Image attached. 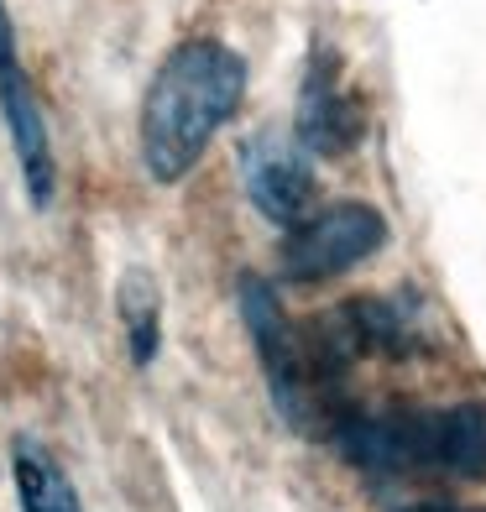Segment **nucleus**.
<instances>
[{
	"instance_id": "nucleus-1",
	"label": "nucleus",
	"mask_w": 486,
	"mask_h": 512,
	"mask_svg": "<svg viewBox=\"0 0 486 512\" xmlns=\"http://www.w3.org/2000/svg\"><path fill=\"white\" fill-rule=\"evenodd\" d=\"M246 100V58L220 37H189L157 63L142 100V168L152 183H183L220 126Z\"/></svg>"
},
{
	"instance_id": "nucleus-2",
	"label": "nucleus",
	"mask_w": 486,
	"mask_h": 512,
	"mask_svg": "<svg viewBox=\"0 0 486 512\" xmlns=\"http://www.w3.org/2000/svg\"><path fill=\"white\" fill-rule=\"evenodd\" d=\"M330 439L356 471L372 476H439V481L486 476V403L340 418Z\"/></svg>"
},
{
	"instance_id": "nucleus-3",
	"label": "nucleus",
	"mask_w": 486,
	"mask_h": 512,
	"mask_svg": "<svg viewBox=\"0 0 486 512\" xmlns=\"http://www.w3.org/2000/svg\"><path fill=\"white\" fill-rule=\"evenodd\" d=\"M241 298V319L251 330V345H257L262 377L272 392V408L283 413V424L293 434H335L340 424V361L319 345V335L298 330V324L283 314L277 293L262 283L257 272H241L236 283Z\"/></svg>"
},
{
	"instance_id": "nucleus-4",
	"label": "nucleus",
	"mask_w": 486,
	"mask_h": 512,
	"mask_svg": "<svg viewBox=\"0 0 486 512\" xmlns=\"http://www.w3.org/2000/svg\"><path fill=\"white\" fill-rule=\"evenodd\" d=\"M387 246V220L372 204H324L309 209L304 220L288 230L283 241V277L288 283H324V277H340L361 267L366 256H377Z\"/></svg>"
},
{
	"instance_id": "nucleus-5",
	"label": "nucleus",
	"mask_w": 486,
	"mask_h": 512,
	"mask_svg": "<svg viewBox=\"0 0 486 512\" xmlns=\"http://www.w3.org/2000/svg\"><path fill=\"white\" fill-rule=\"evenodd\" d=\"M0 115H6L11 147L21 162V183H27V199L37 209L53 204V183H58V162H53V131L42 100L32 89V74L21 68L16 53V27H11V6L0 0Z\"/></svg>"
},
{
	"instance_id": "nucleus-6",
	"label": "nucleus",
	"mask_w": 486,
	"mask_h": 512,
	"mask_svg": "<svg viewBox=\"0 0 486 512\" xmlns=\"http://www.w3.org/2000/svg\"><path fill=\"white\" fill-rule=\"evenodd\" d=\"M361 105L356 95L345 89V74H340V53L330 42H314L309 53V68L298 79V105H293V142L304 147L309 157H345L356 152L361 142Z\"/></svg>"
},
{
	"instance_id": "nucleus-7",
	"label": "nucleus",
	"mask_w": 486,
	"mask_h": 512,
	"mask_svg": "<svg viewBox=\"0 0 486 512\" xmlns=\"http://www.w3.org/2000/svg\"><path fill=\"white\" fill-rule=\"evenodd\" d=\"M241 178H246V199L283 230H293L314 209V157L293 136H277V131L251 136L241 152Z\"/></svg>"
},
{
	"instance_id": "nucleus-8",
	"label": "nucleus",
	"mask_w": 486,
	"mask_h": 512,
	"mask_svg": "<svg viewBox=\"0 0 486 512\" xmlns=\"http://www.w3.org/2000/svg\"><path fill=\"white\" fill-rule=\"evenodd\" d=\"M11 476H16V502H21V512H84L79 486L68 481V471L37 445V439H16Z\"/></svg>"
},
{
	"instance_id": "nucleus-9",
	"label": "nucleus",
	"mask_w": 486,
	"mask_h": 512,
	"mask_svg": "<svg viewBox=\"0 0 486 512\" xmlns=\"http://www.w3.org/2000/svg\"><path fill=\"white\" fill-rule=\"evenodd\" d=\"M121 324H126V345H131V361L136 366H152L157 361V345H162V298L152 272L131 267L121 277Z\"/></svg>"
},
{
	"instance_id": "nucleus-10",
	"label": "nucleus",
	"mask_w": 486,
	"mask_h": 512,
	"mask_svg": "<svg viewBox=\"0 0 486 512\" xmlns=\"http://www.w3.org/2000/svg\"><path fill=\"white\" fill-rule=\"evenodd\" d=\"M392 512H486V507H450V502H413V507H392Z\"/></svg>"
}]
</instances>
